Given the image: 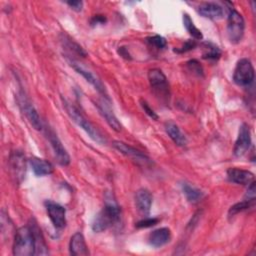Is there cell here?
Segmentation results:
<instances>
[{
    "instance_id": "obj_16",
    "label": "cell",
    "mask_w": 256,
    "mask_h": 256,
    "mask_svg": "<svg viewBox=\"0 0 256 256\" xmlns=\"http://www.w3.org/2000/svg\"><path fill=\"white\" fill-rule=\"evenodd\" d=\"M117 224L115 220L112 218V216L103 208L93 219L91 228L94 232H103L112 225Z\"/></svg>"
},
{
    "instance_id": "obj_13",
    "label": "cell",
    "mask_w": 256,
    "mask_h": 256,
    "mask_svg": "<svg viewBox=\"0 0 256 256\" xmlns=\"http://www.w3.org/2000/svg\"><path fill=\"white\" fill-rule=\"evenodd\" d=\"M135 205L137 210L143 216H148L152 205V195L146 188L138 189L135 193Z\"/></svg>"
},
{
    "instance_id": "obj_4",
    "label": "cell",
    "mask_w": 256,
    "mask_h": 256,
    "mask_svg": "<svg viewBox=\"0 0 256 256\" xmlns=\"http://www.w3.org/2000/svg\"><path fill=\"white\" fill-rule=\"evenodd\" d=\"M245 22L243 16L235 9H231L227 19V35L231 43H239L244 35Z\"/></svg>"
},
{
    "instance_id": "obj_11",
    "label": "cell",
    "mask_w": 256,
    "mask_h": 256,
    "mask_svg": "<svg viewBox=\"0 0 256 256\" xmlns=\"http://www.w3.org/2000/svg\"><path fill=\"white\" fill-rule=\"evenodd\" d=\"M45 207L49 219L56 229H62L66 226V209L53 201H45Z\"/></svg>"
},
{
    "instance_id": "obj_23",
    "label": "cell",
    "mask_w": 256,
    "mask_h": 256,
    "mask_svg": "<svg viewBox=\"0 0 256 256\" xmlns=\"http://www.w3.org/2000/svg\"><path fill=\"white\" fill-rule=\"evenodd\" d=\"M202 47V58L206 60H218L221 56L220 48L211 43V42H203L201 44Z\"/></svg>"
},
{
    "instance_id": "obj_29",
    "label": "cell",
    "mask_w": 256,
    "mask_h": 256,
    "mask_svg": "<svg viewBox=\"0 0 256 256\" xmlns=\"http://www.w3.org/2000/svg\"><path fill=\"white\" fill-rule=\"evenodd\" d=\"M159 221H160V219L157 218V217H153V218H151V217H145L144 219L138 221L135 226H136L137 228H148V227L155 226Z\"/></svg>"
},
{
    "instance_id": "obj_10",
    "label": "cell",
    "mask_w": 256,
    "mask_h": 256,
    "mask_svg": "<svg viewBox=\"0 0 256 256\" xmlns=\"http://www.w3.org/2000/svg\"><path fill=\"white\" fill-rule=\"evenodd\" d=\"M9 166L11 176L15 183L19 184L25 177L26 173V159L24 154L21 151H13L10 154Z\"/></svg>"
},
{
    "instance_id": "obj_30",
    "label": "cell",
    "mask_w": 256,
    "mask_h": 256,
    "mask_svg": "<svg viewBox=\"0 0 256 256\" xmlns=\"http://www.w3.org/2000/svg\"><path fill=\"white\" fill-rule=\"evenodd\" d=\"M186 64H187L188 69H189L191 72H193L194 74H196V75H198V76L203 75V68H202L201 64H200L196 59H192V60L188 61Z\"/></svg>"
},
{
    "instance_id": "obj_8",
    "label": "cell",
    "mask_w": 256,
    "mask_h": 256,
    "mask_svg": "<svg viewBox=\"0 0 256 256\" xmlns=\"http://www.w3.org/2000/svg\"><path fill=\"white\" fill-rule=\"evenodd\" d=\"M113 147L118 150L120 153H122L123 155L131 158L135 163H137L138 165H142V166H148L152 164V160L145 155L143 152H141L140 150L126 144L125 142L122 141H113L112 143Z\"/></svg>"
},
{
    "instance_id": "obj_17",
    "label": "cell",
    "mask_w": 256,
    "mask_h": 256,
    "mask_svg": "<svg viewBox=\"0 0 256 256\" xmlns=\"http://www.w3.org/2000/svg\"><path fill=\"white\" fill-rule=\"evenodd\" d=\"M198 13L205 18L221 19L224 16V9L215 2H204L198 6Z\"/></svg>"
},
{
    "instance_id": "obj_31",
    "label": "cell",
    "mask_w": 256,
    "mask_h": 256,
    "mask_svg": "<svg viewBox=\"0 0 256 256\" xmlns=\"http://www.w3.org/2000/svg\"><path fill=\"white\" fill-rule=\"evenodd\" d=\"M140 105H141V107H142V109L144 110V112L150 117V118H152L153 120H158V115L156 114V112L149 106V104L145 101V100H143V99H141L140 100Z\"/></svg>"
},
{
    "instance_id": "obj_15",
    "label": "cell",
    "mask_w": 256,
    "mask_h": 256,
    "mask_svg": "<svg viewBox=\"0 0 256 256\" xmlns=\"http://www.w3.org/2000/svg\"><path fill=\"white\" fill-rule=\"evenodd\" d=\"M171 231L167 227H161L152 231L148 236V242L152 247L159 248L166 245L171 240Z\"/></svg>"
},
{
    "instance_id": "obj_21",
    "label": "cell",
    "mask_w": 256,
    "mask_h": 256,
    "mask_svg": "<svg viewBox=\"0 0 256 256\" xmlns=\"http://www.w3.org/2000/svg\"><path fill=\"white\" fill-rule=\"evenodd\" d=\"M165 131L170 137V139L177 145V146H185L187 144L186 136L182 133L178 125L172 121H168L165 123Z\"/></svg>"
},
{
    "instance_id": "obj_19",
    "label": "cell",
    "mask_w": 256,
    "mask_h": 256,
    "mask_svg": "<svg viewBox=\"0 0 256 256\" xmlns=\"http://www.w3.org/2000/svg\"><path fill=\"white\" fill-rule=\"evenodd\" d=\"M69 251L73 256H86L89 254L84 236L80 232L72 235L69 243Z\"/></svg>"
},
{
    "instance_id": "obj_34",
    "label": "cell",
    "mask_w": 256,
    "mask_h": 256,
    "mask_svg": "<svg viewBox=\"0 0 256 256\" xmlns=\"http://www.w3.org/2000/svg\"><path fill=\"white\" fill-rule=\"evenodd\" d=\"M106 22V17H104L103 15H95L91 21H90V24L92 26L94 25H97V24H103Z\"/></svg>"
},
{
    "instance_id": "obj_9",
    "label": "cell",
    "mask_w": 256,
    "mask_h": 256,
    "mask_svg": "<svg viewBox=\"0 0 256 256\" xmlns=\"http://www.w3.org/2000/svg\"><path fill=\"white\" fill-rule=\"evenodd\" d=\"M45 134L49 140V143L53 149L57 162L62 166H67L70 163V156L63 146L62 142L58 138L57 134L51 128H45Z\"/></svg>"
},
{
    "instance_id": "obj_3",
    "label": "cell",
    "mask_w": 256,
    "mask_h": 256,
    "mask_svg": "<svg viewBox=\"0 0 256 256\" xmlns=\"http://www.w3.org/2000/svg\"><path fill=\"white\" fill-rule=\"evenodd\" d=\"M148 80L154 94L160 100L167 102L170 97V87L165 74L160 69H150L148 71Z\"/></svg>"
},
{
    "instance_id": "obj_5",
    "label": "cell",
    "mask_w": 256,
    "mask_h": 256,
    "mask_svg": "<svg viewBox=\"0 0 256 256\" xmlns=\"http://www.w3.org/2000/svg\"><path fill=\"white\" fill-rule=\"evenodd\" d=\"M255 77L254 67L251 61L247 58L240 59L234 69L233 72V80L234 82L241 87H248L250 86Z\"/></svg>"
},
{
    "instance_id": "obj_6",
    "label": "cell",
    "mask_w": 256,
    "mask_h": 256,
    "mask_svg": "<svg viewBox=\"0 0 256 256\" xmlns=\"http://www.w3.org/2000/svg\"><path fill=\"white\" fill-rule=\"evenodd\" d=\"M68 62L70 63L71 67H73V69H74L77 73H79L80 75H82V76L85 78V80H86L87 82H89L101 95H103L107 100H109V97H108V95H107V92H106V89H105L104 84L102 83V81H101L92 71H90V70L87 69L82 63H80V62H78V61H76V60H74V59L69 58V59H68Z\"/></svg>"
},
{
    "instance_id": "obj_18",
    "label": "cell",
    "mask_w": 256,
    "mask_h": 256,
    "mask_svg": "<svg viewBox=\"0 0 256 256\" xmlns=\"http://www.w3.org/2000/svg\"><path fill=\"white\" fill-rule=\"evenodd\" d=\"M227 178L229 181L236 184L249 185L252 181H254V174L244 169L229 168L227 170Z\"/></svg>"
},
{
    "instance_id": "obj_7",
    "label": "cell",
    "mask_w": 256,
    "mask_h": 256,
    "mask_svg": "<svg viewBox=\"0 0 256 256\" xmlns=\"http://www.w3.org/2000/svg\"><path fill=\"white\" fill-rule=\"evenodd\" d=\"M17 102L22 113L26 116L30 124L33 126V128L36 130H41L43 128V125L40 116L35 107L33 106V104L22 91L17 96Z\"/></svg>"
},
{
    "instance_id": "obj_33",
    "label": "cell",
    "mask_w": 256,
    "mask_h": 256,
    "mask_svg": "<svg viewBox=\"0 0 256 256\" xmlns=\"http://www.w3.org/2000/svg\"><path fill=\"white\" fill-rule=\"evenodd\" d=\"M66 4L74 11L76 12H80L83 8V2L79 1V0H74V1H67Z\"/></svg>"
},
{
    "instance_id": "obj_27",
    "label": "cell",
    "mask_w": 256,
    "mask_h": 256,
    "mask_svg": "<svg viewBox=\"0 0 256 256\" xmlns=\"http://www.w3.org/2000/svg\"><path fill=\"white\" fill-rule=\"evenodd\" d=\"M146 41L151 47H153L157 50H163L167 46L166 39L160 35H153V36L147 37Z\"/></svg>"
},
{
    "instance_id": "obj_22",
    "label": "cell",
    "mask_w": 256,
    "mask_h": 256,
    "mask_svg": "<svg viewBox=\"0 0 256 256\" xmlns=\"http://www.w3.org/2000/svg\"><path fill=\"white\" fill-rule=\"evenodd\" d=\"M30 227L33 231L34 240H35V255H47L49 253V251H48L46 242L44 240L41 230L39 229L37 223L34 220H32Z\"/></svg>"
},
{
    "instance_id": "obj_12",
    "label": "cell",
    "mask_w": 256,
    "mask_h": 256,
    "mask_svg": "<svg viewBox=\"0 0 256 256\" xmlns=\"http://www.w3.org/2000/svg\"><path fill=\"white\" fill-rule=\"evenodd\" d=\"M251 145V132L246 123L241 124L238 131V136L235 141L233 153L236 157H241L246 154Z\"/></svg>"
},
{
    "instance_id": "obj_20",
    "label": "cell",
    "mask_w": 256,
    "mask_h": 256,
    "mask_svg": "<svg viewBox=\"0 0 256 256\" xmlns=\"http://www.w3.org/2000/svg\"><path fill=\"white\" fill-rule=\"evenodd\" d=\"M30 166L32 168L33 173L36 176H45L50 175L54 171V166L51 162L39 158V157H32L29 159Z\"/></svg>"
},
{
    "instance_id": "obj_14",
    "label": "cell",
    "mask_w": 256,
    "mask_h": 256,
    "mask_svg": "<svg viewBox=\"0 0 256 256\" xmlns=\"http://www.w3.org/2000/svg\"><path fill=\"white\" fill-rule=\"evenodd\" d=\"M100 112V114L102 115V117L105 119V121L107 122V124L115 131L119 132L122 129V125L120 123V121L117 119V117L115 116V114L113 113L110 105L106 102V100H101L99 102H97L95 104Z\"/></svg>"
},
{
    "instance_id": "obj_32",
    "label": "cell",
    "mask_w": 256,
    "mask_h": 256,
    "mask_svg": "<svg viewBox=\"0 0 256 256\" xmlns=\"http://www.w3.org/2000/svg\"><path fill=\"white\" fill-rule=\"evenodd\" d=\"M196 46H197L196 40H187V41L182 45L181 48L174 49V51L177 52V53H184V52H187V51H190V50L194 49Z\"/></svg>"
},
{
    "instance_id": "obj_26",
    "label": "cell",
    "mask_w": 256,
    "mask_h": 256,
    "mask_svg": "<svg viewBox=\"0 0 256 256\" xmlns=\"http://www.w3.org/2000/svg\"><path fill=\"white\" fill-rule=\"evenodd\" d=\"M255 205V200H248V199H244L241 202H238L236 204H234L233 206L230 207L229 211H228V215L229 217L235 216L236 214L243 212L245 210H248L250 208H253Z\"/></svg>"
},
{
    "instance_id": "obj_24",
    "label": "cell",
    "mask_w": 256,
    "mask_h": 256,
    "mask_svg": "<svg viewBox=\"0 0 256 256\" xmlns=\"http://www.w3.org/2000/svg\"><path fill=\"white\" fill-rule=\"evenodd\" d=\"M181 187L186 199L191 203H196L203 197V192L189 183L184 182L182 183Z\"/></svg>"
},
{
    "instance_id": "obj_2",
    "label": "cell",
    "mask_w": 256,
    "mask_h": 256,
    "mask_svg": "<svg viewBox=\"0 0 256 256\" xmlns=\"http://www.w3.org/2000/svg\"><path fill=\"white\" fill-rule=\"evenodd\" d=\"M63 104L65 107V110L67 112V114L69 115V117L80 127L82 128L88 135L89 137L94 140L95 142L99 143V144H105L106 143V139L105 137L100 133V131L81 113V111H79L78 108H76L73 104L64 101L63 100Z\"/></svg>"
},
{
    "instance_id": "obj_1",
    "label": "cell",
    "mask_w": 256,
    "mask_h": 256,
    "mask_svg": "<svg viewBox=\"0 0 256 256\" xmlns=\"http://www.w3.org/2000/svg\"><path fill=\"white\" fill-rule=\"evenodd\" d=\"M12 250L15 256L35 255V240L30 225L17 229L14 235Z\"/></svg>"
},
{
    "instance_id": "obj_35",
    "label": "cell",
    "mask_w": 256,
    "mask_h": 256,
    "mask_svg": "<svg viewBox=\"0 0 256 256\" xmlns=\"http://www.w3.org/2000/svg\"><path fill=\"white\" fill-rule=\"evenodd\" d=\"M118 52H119V54H120L122 57H124V58H126V59H130V58H131L130 55H129V53H128V50H127L125 47H119Z\"/></svg>"
},
{
    "instance_id": "obj_25",
    "label": "cell",
    "mask_w": 256,
    "mask_h": 256,
    "mask_svg": "<svg viewBox=\"0 0 256 256\" xmlns=\"http://www.w3.org/2000/svg\"><path fill=\"white\" fill-rule=\"evenodd\" d=\"M183 24L188 33L195 39V40H201L203 38L202 32L194 25L192 19L187 13L183 14Z\"/></svg>"
},
{
    "instance_id": "obj_28",
    "label": "cell",
    "mask_w": 256,
    "mask_h": 256,
    "mask_svg": "<svg viewBox=\"0 0 256 256\" xmlns=\"http://www.w3.org/2000/svg\"><path fill=\"white\" fill-rule=\"evenodd\" d=\"M63 43H64V45H65L66 47H68L70 50H73V51H74L75 53H77L78 55L83 56V57H85V56L87 55V53L84 51V49H83L80 45H78L76 42H74L73 40H71L70 38L64 37Z\"/></svg>"
}]
</instances>
